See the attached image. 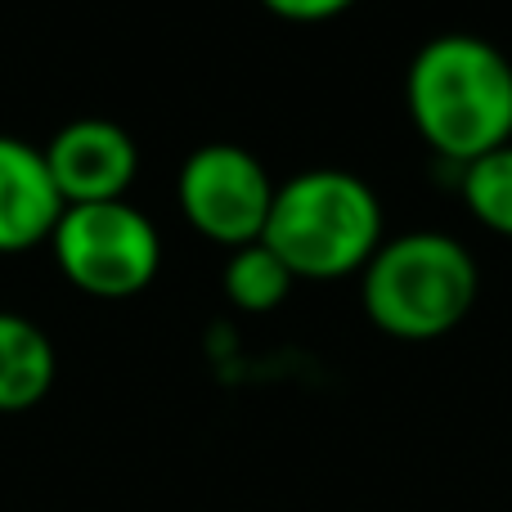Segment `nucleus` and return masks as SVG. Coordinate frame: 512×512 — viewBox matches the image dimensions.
<instances>
[{
    "instance_id": "10",
    "label": "nucleus",
    "mask_w": 512,
    "mask_h": 512,
    "mask_svg": "<svg viewBox=\"0 0 512 512\" xmlns=\"http://www.w3.org/2000/svg\"><path fill=\"white\" fill-rule=\"evenodd\" d=\"M463 207L499 239H512V144L459 167Z\"/></svg>"
},
{
    "instance_id": "5",
    "label": "nucleus",
    "mask_w": 512,
    "mask_h": 512,
    "mask_svg": "<svg viewBox=\"0 0 512 512\" xmlns=\"http://www.w3.org/2000/svg\"><path fill=\"white\" fill-rule=\"evenodd\" d=\"M274 180L252 149L230 140L198 144L176 176V203L207 243L234 252L261 243L274 207Z\"/></svg>"
},
{
    "instance_id": "11",
    "label": "nucleus",
    "mask_w": 512,
    "mask_h": 512,
    "mask_svg": "<svg viewBox=\"0 0 512 512\" xmlns=\"http://www.w3.org/2000/svg\"><path fill=\"white\" fill-rule=\"evenodd\" d=\"M261 5L283 23H328V18H342L355 0H261Z\"/></svg>"
},
{
    "instance_id": "3",
    "label": "nucleus",
    "mask_w": 512,
    "mask_h": 512,
    "mask_svg": "<svg viewBox=\"0 0 512 512\" xmlns=\"http://www.w3.org/2000/svg\"><path fill=\"white\" fill-rule=\"evenodd\" d=\"M481 270L468 243L441 230H409L382 239L360 270V301L373 328L396 342H436L472 315Z\"/></svg>"
},
{
    "instance_id": "7",
    "label": "nucleus",
    "mask_w": 512,
    "mask_h": 512,
    "mask_svg": "<svg viewBox=\"0 0 512 512\" xmlns=\"http://www.w3.org/2000/svg\"><path fill=\"white\" fill-rule=\"evenodd\" d=\"M63 203L41 144H27L18 135H0V256L36 252L59 230Z\"/></svg>"
},
{
    "instance_id": "6",
    "label": "nucleus",
    "mask_w": 512,
    "mask_h": 512,
    "mask_svg": "<svg viewBox=\"0 0 512 512\" xmlns=\"http://www.w3.org/2000/svg\"><path fill=\"white\" fill-rule=\"evenodd\" d=\"M41 153L68 207L117 203L126 198V189L135 185V171H140V149H135L131 131L108 117L63 122Z\"/></svg>"
},
{
    "instance_id": "8",
    "label": "nucleus",
    "mask_w": 512,
    "mask_h": 512,
    "mask_svg": "<svg viewBox=\"0 0 512 512\" xmlns=\"http://www.w3.org/2000/svg\"><path fill=\"white\" fill-rule=\"evenodd\" d=\"M59 355L36 319L0 310V414H23L41 405L54 387Z\"/></svg>"
},
{
    "instance_id": "1",
    "label": "nucleus",
    "mask_w": 512,
    "mask_h": 512,
    "mask_svg": "<svg viewBox=\"0 0 512 512\" xmlns=\"http://www.w3.org/2000/svg\"><path fill=\"white\" fill-rule=\"evenodd\" d=\"M405 108L427 149L468 167L512 144V59L486 36H432L409 59Z\"/></svg>"
},
{
    "instance_id": "4",
    "label": "nucleus",
    "mask_w": 512,
    "mask_h": 512,
    "mask_svg": "<svg viewBox=\"0 0 512 512\" xmlns=\"http://www.w3.org/2000/svg\"><path fill=\"white\" fill-rule=\"evenodd\" d=\"M50 252L63 279L99 301L140 297L162 270L158 225L126 198L68 207L50 239Z\"/></svg>"
},
{
    "instance_id": "9",
    "label": "nucleus",
    "mask_w": 512,
    "mask_h": 512,
    "mask_svg": "<svg viewBox=\"0 0 512 512\" xmlns=\"http://www.w3.org/2000/svg\"><path fill=\"white\" fill-rule=\"evenodd\" d=\"M292 283H297L292 270L265 243H248V248L225 252L221 288L230 297V306L243 310V315H270V310H279L288 301Z\"/></svg>"
},
{
    "instance_id": "2",
    "label": "nucleus",
    "mask_w": 512,
    "mask_h": 512,
    "mask_svg": "<svg viewBox=\"0 0 512 512\" xmlns=\"http://www.w3.org/2000/svg\"><path fill=\"white\" fill-rule=\"evenodd\" d=\"M387 239L382 203L355 171L310 167L274 189L261 243L279 252L292 279L328 283L360 274Z\"/></svg>"
}]
</instances>
